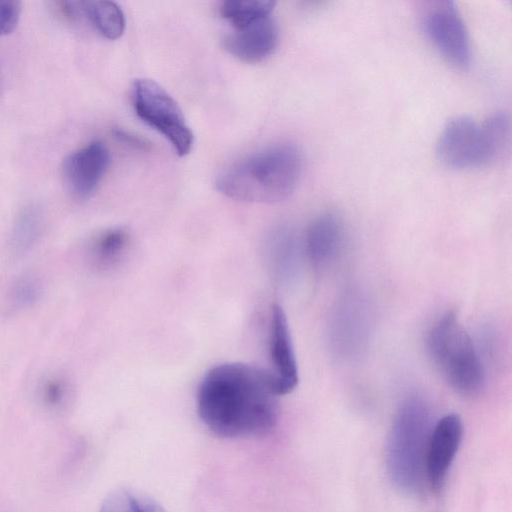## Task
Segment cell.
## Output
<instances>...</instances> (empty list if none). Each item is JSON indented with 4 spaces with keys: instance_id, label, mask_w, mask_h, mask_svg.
Listing matches in <instances>:
<instances>
[{
    "instance_id": "6da1fadb",
    "label": "cell",
    "mask_w": 512,
    "mask_h": 512,
    "mask_svg": "<svg viewBox=\"0 0 512 512\" xmlns=\"http://www.w3.org/2000/svg\"><path fill=\"white\" fill-rule=\"evenodd\" d=\"M280 397L268 370L239 362L211 368L196 396L201 421L215 435L242 439L260 437L277 424Z\"/></svg>"
},
{
    "instance_id": "7a4b0ae2",
    "label": "cell",
    "mask_w": 512,
    "mask_h": 512,
    "mask_svg": "<svg viewBox=\"0 0 512 512\" xmlns=\"http://www.w3.org/2000/svg\"><path fill=\"white\" fill-rule=\"evenodd\" d=\"M303 154L292 143L261 150L223 171L215 185L225 196L255 203H276L296 189L303 171Z\"/></svg>"
},
{
    "instance_id": "3957f363",
    "label": "cell",
    "mask_w": 512,
    "mask_h": 512,
    "mask_svg": "<svg viewBox=\"0 0 512 512\" xmlns=\"http://www.w3.org/2000/svg\"><path fill=\"white\" fill-rule=\"evenodd\" d=\"M510 136V118L503 111L493 113L482 123L468 116H457L443 127L435 153L442 164L451 168L484 167L504 155Z\"/></svg>"
},
{
    "instance_id": "277c9868",
    "label": "cell",
    "mask_w": 512,
    "mask_h": 512,
    "mask_svg": "<svg viewBox=\"0 0 512 512\" xmlns=\"http://www.w3.org/2000/svg\"><path fill=\"white\" fill-rule=\"evenodd\" d=\"M431 430L426 401L419 395L407 396L396 411L386 454L392 481L406 493L415 492L420 486Z\"/></svg>"
},
{
    "instance_id": "5b68a950",
    "label": "cell",
    "mask_w": 512,
    "mask_h": 512,
    "mask_svg": "<svg viewBox=\"0 0 512 512\" xmlns=\"http://www.w3.org/2000/svg\"><path fill=\"white\" fill-rule=\"evenodd\" d=\"M427 349L448 384L464 396L478 395L485 386V370L469 333L454 312H446L430 328Z\"/></svg>"
},
{
    "instance_id": "8992f818",
    "label": "cell",
    "mask_w": 512,
    "mask_h": 512,
    "mask_svg": "<svg viewBox=\"0 0 512 512\" xmlns=\"http://www.w3.org/2000/svg\"><path fill=\"white\" fill-rule=\"evenodd\" d=\"M132 99L137 116L163 135L177 155L191 151L193 133L178 103L160 84L148 78L136 79Z\"/></svg>"
},
{
    "instance_id": "52a82bcc",
    "label": "cell",
    "mask_w": 512,
    "mask_h": 512,
    "mask_svg": "<svg viewBox=\"0 0 512 512\" xmlns=\"http://www.w3.org/2000/svg\"><path fill=\"white\" fill-rule=\"evenodd\" d=\"M423 30L439 53L454 66L470 65L471 43L466 24L450 0L430 1L421 10Z\"/></svg>"
},
{
    "instance_id": "ba28073f",
    "label": "cell",
    "mask_w": 512,
    "mask_h": 512,
    "mask_svg": "<svg viewBox=\"0 0 512 512\" xmlns=\"http://www.w3.org/2000/svg\"><path fill=\"white\" fill-rule=\"evenodd\" d=\"M109 163V150L101 141H92L69 153L60 167L66 190L79 200L88 199L97 189Z\"/></svg>"
},
{
    "instance_id": "9c48e42d",
    "label": "cell",
    "mask_w": 512,
    "mask_h": 512,
    "mask_svg": "<svg viewBox=\"0 0 512 512\" xmlns=\"http://www.w3.org/2000/svg\"><path fill=\"white\" fill-rule=\"evenodd\" d=\"M463 434L462 420L447 414L432 427L425 456L424 473L432 491H438L458 451Z\"/></svg>"
},
{
    "instance_id": "30bf717a",
    "label": "cell",
    "mask_w": 512,
    "mask_h": 512,
    "mask_svg": "<svg viewBox=\"0 0 512 512\" xmlns=\"http://www.w3.org/2000/svg\"><path fill=\"white\" fill-rule=\"evenodd\" d=\"M269 354L274 378L280 396L292 392L299 381L298 367L291 332L283 308L274 304L269 323Z\"/></svg>"
},
{
    "instance_id": "8fae6325",
    "label": "cell",
    "mask_w": 512,
    "mask_h": 512,
    "mask_svg": "<svg viewBox=\"0 0 512 512\" xmlns=\"http://www.w3.org/2000/svg\"><path fill=\"white\" fill-rule=\"evenodd\" d=\"M345 241L342 219L333 212L317 216L308 226L304 249L312 266L324 269L339 256Z\"/></svg>"
},
{
    "instance_id": "7c38bea8",
    "label": "cell",
    "mask_w": 512,
    "mask_h": 512,
    "mask_svg": "<svg viewBox=\"0 0 512 512\" xmlns=\"http://www.w3.org/2000/svg\"><path fill=\"white\" fill-rule=\"evenodd\" d=\"M278 37L274 20L267 17L227 35L223 47L240 61L258 63L274 52Z\"/></svg>"
},
{
    "instance_id": "4fadbf2b",
    "label": "cell",
    "mask_w": 512,
    "mask_h": 512,
    "mask_svg": "<svg viewBox=\"0 0 512 512\" xmlns=\"http://www.w3.org/2000/svg\"><path fill=\"white\" fill-rule=\"evenodd\" d=\"M81 20H86L103 37L115 40L125 30V16L112 1H79Z\"/></svg>"
},
{
    "instance_id": "5bb4252c",
    "label": "cell",
    "mask_w": 512,
    "mask_h": 512,
    "mask_svg": "<svg viewBox=\"0 0 512 512\" xmlns=\"http://www.w3.org/2000/svg\"><path fill=\"white\" fill-rule=\"evenodd\" d=\"M128 232L120 227L109 228L99 233L90 243L88 255L92 265L98 269H110L118 264L127 251Z\"/></svg>"
},
{
    "instance_id": "9a60e30c",
    "label": "cell",
    "mask_w": 512,
    "mask_h": 512,
    "mask_svg": "<svg viewBox=\"0 0 512 512\" xmlns=\"http://www.w3.org/2000/svg\"><path fill=\"white\" fill-rule=\"evenodd\" d=\"M43 226V213L39 206H25L17 215L9 239L10 249L15 255L30 251L37 242Z\"/></svg>"
},
{
    "instance_id": "2e32d148",
    "label": "cell",
    "mask_w": 512,
    "mask_h": 512,
    "mask_svg": "<svg viewBox=\"0 0 512 512\" xmlns=\"http://www.w3.org/2000/svg\"><path fill=\"white\" fill-rule=\"evenodd\" d=\"M274 6L270 0H226L221 3L220 14L239 29L270 17Z\"/></svg>"
},
{
    "instance_id": "e0dca14e",
    "label": "cell",
    "mask_w": 512,
    "mask_h": 512,
    "mask_svg": "<svg viewBox=\"0 0 512 512\" xmlns=\"http://www.w3.org/2000/svg\"><path fill=\"white\" fill-rule=\"evenodd\" d=\"M99 512H167L153 499L140 493L118 489L110 493L101 504Z\"/></svg>"
},
{
    "instance_id": "ac0fdd59",
    "label": "cell",
    "mask_w": 512,
    "mask_h": 512,
    "mask_svg": "<svg viewBox=\"0 0 512 512\" xmlns=\"http://www.w3.org/2000/svg\"><path fill=\"white\" fill-rule=\"evenodd\" d=\"M43 293L40 278L27 273L17 277L8 291V301L13 308L25 309L36 304Z\"/></svg>"
},
{
    "instance_id": "d6986e66",
    "label": "cell",
    "mask_w": 512,
    "mask_h": 512,
    "mask_svg": "<svg viewBox=\"0 0 512 512\" xmlns=\"http://www.w3.org/2000/svg\"><path fill=\"white\" fill-rule=\"evenodd\" d=\"M271 252L274 262L282 272L287 273L295 265L297 240L293 231L280 228L271 239Z\"/></svg>"
},
{
    "instance_id": "ffe728a7",
    "label": "cell",
    "mask_w": 512,
    "mask_h": 512,
    "mask_svg": "<svg viewBox=\"0 0 512 512\" xmlns=\"http://www.w3.org/2000/svg\"><path fill=\"white\" fill-rule=\"evenodd\" d=\"M69 394L70 384L65 377L60 375L50 376L40 385L41 400L52 409L62 407L68 400Z\"/></svg>"
},
{
    "instance_id": "44dd1931",
    "label": "cell",
    "mask_w": 512,
    "mask_h": 512,
    "mask_svg": "<svg viewBox=\"0 0 512 512\" xmlns=\"http://www.w3.org/2000/svg\"><path fill=\"white\" fill-rule=\"evenodd\" d=\"M22 3L15 0H0V36L12 33L18 25Z\"/></svg>"
},
{
    "instance_id": "7402d4cb",
    "label": "cell",
    "mask_w": 512,
    "mask_h": 512,
    "mask_svg": "<svg viewBox=\"0 0 512 512\" xmlns=\"http://www.w3.org/2000/svg\"><path fill=\"white\" fill-rule=\"evenodd\" d=\"M115 137L122 143L138 149H147L149 144L141 137L135 136L125 130H114Z\"/></svg>"
}]
</instances>
